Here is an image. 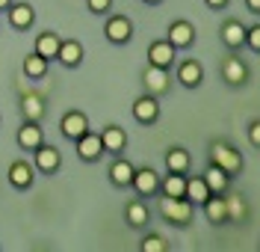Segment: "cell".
Listing matches in <instances>:
<instances>
[{"label":"cell","mask_w":260,"mask_h":252,"mask_svg":"<svg viewBox=\"0 0 260 252\" xmlns=\"http://www.w3.org/2000/svg\"><path fill=\"white\" fill-rule=\"evenodd\" d=\"M160 214L175 229H189L195 222V205L186 196H160Z\"/></svg>","instance_id":"obj_1"},{"label":"cell","mask_w":260,"mask_h":252,"mask_svg":"<svg viewBox=\"0 0 260 252\" xmlns=\"http://www.w3.org/2000/svg\"><path fill=\"white\" fill-rule=\"evenodd\" d=\"M207 157H210V166H219L222 172H228L231 178H237L245 169V160H243V154H240V149H234L225 139H213Z\"/></svg>","instance_id":"obj_2"},{"label":"cell","mask_w":260,"mask_h":252,"mask_svg":"<svg viewBox=\"0 0 260 252\" xmlns=\"http://www.w3.org/2000/svg\"><path fill=\"white\" fill-rule=\"evenodd\" d=\"M32 166H36V172H42V175H56L62 169V151L56 149V146L42 143L39 149H32Z\"/></svg>","instance_id":"obj_3"},{"label":"cell","mask_w":260,"mask_h":252,"mask_svg":"<svg viewBox=\"0 0 260 252\" xmlns=\"http://www.w3.org/2000/svg\"><path fill=\"white\" fill-rule=\"evenodd\" d=\"M248 77H251V71H248V66H245L237 53H228L225 60H222V80H225L231 89L245 86L248 83Z\"/></svg>","instance_id":"obj_4"},{"label":"cell","mask_w":260,"mask_h":252,"mask_svg":"<svg viewBox=\"0 0 260 252\" xmlns=\"http://www.w3.org/2000/svg\"><path fill=\"white\" fill-rule=\"evenodd\" d=\"M130 113H133V119H136L139 125L151 128V125L160 119V98H157V95H151V92H145V95H139V98L133 101Z\"/></svg>","instance_id":"obj_5"},{"label":"cell","mask_w":260,"mask_h":252,"mask_svg":"<svg viewBox=\"0 0 260 252\" xmlns=\"http://www.w3.org/2000/svg\"><path fill=\"white\" fill-rule=\"evenodd\" d=\"M104 36L110 45H127L133 39V21L127 15H110L104 24Z\"/></svg>","instance_id":"obj_6"},{"label":"cell","mask_w":260,"mask_h":252,"mask_svg":"<svg viewBox=\"0 0 260 252\" xmlns=\"http://www.w3.org/2000/svg\"><path fill=\"white\" fill-rule=\"evenodd\" d=\"M166 42H169L175 50L192 48V45H195V27H192V21H183V18L172 21V24H169V33H166Z\"/></svg>","instance_id":"obj_7"},{"label":"cell","mask_w":260,"mask_h":252,"mask_svg":"<svg viewBox=\"0 0 260 252\" xmlns=\"http://www.w3.org/2000/svg\"><path fill=\"white\" fill-rule=\"evenodd\" d=\"M130 187L136 190V196H157L160 193V172L151 166H142V169H133V181Z\"/></svg>","instance_id":"obj_8"},{"label":"cell","mask_w":260,"mask_h":252,"mask_svg":"<svg viewBox=\"0 0 260 252\" xmlns=\"http://www.w3.org/2000/svg\"><path fill=\"white\" fill-rule=\"evenodd\" d=\"M92 125H89V116L83 113V110H68V113H62V119H59V131H62L65 139H80L86 131H89Z\"/></svg>","instance_id":"obj_9"},{"label":"cell","mask_w":260,"mask_h":252,"mask_svg":"<svg viewBox=\"0 0 260 252\" xmlns=\"http://www.w3.org/2000/svg\"><path fill=\"white\" fill-rule=\"evenodd\" d=\"M6 21H9V27L18 30V33H27L32 24H36V9H32L30 3H9V9H6Z\"/></svg>","instance_id":"obj_10"},{"label":"cell","mask_w":260,"mask_h":252,"mask_svg":"<svg viewBox=\"0 0 260 252\" xmlns=\"http://www.w3.org/2000/svg\"><path fill=\"white\" fill-rule=\"evenodd\" d=\"M74 146H77V157L86 160V163H98V160L104 157V143H101V134H95L92 128H89L80 139H74Z\"/></svg>","instance_id":"obj_11"},{"label":"cell","mask_w":260,"mask_h":252,"mask_svg":"<svg viewBox=\"0 0 260 252\" xmlns=\"http://www.w3.org/2000/svg\"><path fill=\"white\" fill-rule=\"evenodd\" d=\"M18 110H21V119L24 122H42L45 119V110H48L45 95L42 92H24L21 101H18Z\"/></svg>","instance_id":"obj_12"},{"label":"cell","mask_w":260,"mask_h":252,"mask_svg":"<svg viewBox=\"0 0 260 252\" xmlns=\"http://www.w3.org/2000/svg\"><path fill=\"white\" fill-rule=\"evenodd\" d=\"M6 178H9V184L15 187V190H30L32 181H36V166H32L30 160H12L9 163V172H6Z\"/></svg>","instance_id":"obj_13"},{"label":"cell","mask_w":260,"mask_h":252,"mask_svg":"<svg viewBox=\"0 0 260 252\" xmlns=\"http://www.w3.org/2000/svg\"><path fill=\"white\" fill-rule=\"evenodd\" d=\"M142 83H145V92L151 95H166L172 89V77H169V68H160V66H148L145 74H142Z\"/></svg>","instance_id":"obj_14"},{"label":"cell","mask_w":260,"mask_h":252,"mask_svg":"<svg viewBox=\"0 0 260 252\" xmlns=\"http://www.w3.org/2000/svg\"><path fill=\"white\" fill-rule=\"evenodd\" d=\"M175 60H178V50L172 48L166 39H157V42L148 45V66H160V68H169L172 71Z\"/></svg>","instance_id":"obj_15"},{"label":"cell","mask_w":260,"mask_h":252,"mask_svg":"<svg viewBox=\"0 0 260 252\" xmlns=\"http://www.w3.org/2000/svg\"><path fill=\"white\" fill-rule=\"evenodd\" d=\"M175 77H178V83L183 89H198L204 83V66L198 60H183L178 66V71H175Z\"/></svg>","instance_id":"obj_16"},{"label":"cell","mask_w":260,"mask_h":252,"mask_svg":"<svg viewBox=\"0 0 260 252\" xmlns=\"http://www.w3.org/2000/svg\"><path fill=\"white\" fill-rule=\"evenodd\" d=\"M101 143H104V154H121L127 146V131L121 125H104L101 128Z\"/></svg>","instance_id":"obj_17"},{"label":"cell","mask_w":260,"mask_h":252,"mask_svg":"<svg viewBox=\"0 0 260 252\" xmlns=\"http://www.w3.org/2000/svg\"><path fill=\"white\" fill-rule=\"evenodd\" d=\"M204 208V217L210 226H228L231 219H228V205H225V193H210L207 202L201 205Z\"/></svg>","instance_id":"obj_18"},{"label":"cell","mask_w":260,"mask_h":252,"mask_svg":"<svg viewBox=\"0 0 260 252\" xmlns=\"http://www.w3.org/2000/svg\"><path fill=\"white\" fill-rule=\"evenodd\" d=\"M15 139H18V149L32 151V149H39V146L45 143V131H42L39 122H24V125L18 128Z\"/></svg>","instance_id":"obj_19"},{"label":"cell","mask_w":260,"mask_h":252,"mask_svg":"<svg viewBox=\"0 0 260 252\" xmlns=\"http://www.w3.org/2000/svg\"><path fill=\"white\" fill-rule=\"evenodd\" d=\"M56 63L65 68H77L83 63V45L77 39H62L59 50H56Z\"/></svg>","instance_id":"obj_20"},{"label":"cell","mask_w":260,"mask_h":252,"mask_svg":"<svg viewBox=\"0 0 260 252\" xmlns=\"http://www.w3.org/2000/svg\"><path fill=\"white\" fill-rule=\"evenodd\" d=\"M222 42L228 50H240L245 45V24L240 18H228L222 24Z\"/></svg>","instance_id":"obj_21"},{"label":"cell","mask_w":260,"mask_h":252,"mask_svg":"<svg viewBox=\"0 0 260 252\" xmlns=\"http://www.w3.org/2000/svg\"><path fill=\"white\" fill-rule=\"evenodd\" d=\"M133 163L130 160H124L121 154H113V163H110V181H113V187H121V190H127L130 181H133Z\"/></svg>","instance_id":"obj_22"},{"label":"cell","mask_w":260,"mask_h":252,"mask_svg":"<svg viewBox=\"0 0 260 252\" xmlns=\"http://www.w3.org/2000/svg\"><path fill=\"white\" fill-rule=\"evenodd\" d=\"M124 219H127L130 229H145L151 222V211H148L145 199H130L127 208H124Z\"/></svg>","instance_id":"obj_23"},{"label":"cell","mask_w":260,"mask_h":252,"mask_svg":"<svg viewBox=\"0 0 260 252\" xmlns=\"http://www.w3.org/2000/svg\"><path fill=\"white\" fill-rule=\"evenodd\" d=\"M59 42H62V36L56 33V30H45V33L36 36V53L39 57H45V60H56V50H59Z\"/></svg>","instance_id":"obj_24"},{"label":"cell","mask_w":260,"mask_h":252,"mask_svg":"<svg viewBox=\"0 0 260 252\" xmlns=\"http://www.w3.org/2000/svg\"><path fill=\"white\" fill-rule=\"evenodd\" d=\"M166 169L169 172H189V166H192V154L183 149V146H172V149L166 151Z\"/></svg>","instance_id":"obj_25"},{"label":"cell","mask_w":260,"mask_h":252,"mask_svg":"<svg viewBox=\"0 0 260 252\" xmlns=\"http://www.w3.org/2000/svg\"><path fill=\"white\" fill-rule=\"evenodd\" d=\"M225 205H228V219L231 222H245V219L251 217V208H248V202H245L243 193L225 196Z\"/></svg>","instance_id":"obj_26"},{"label":"cell","mask_w":260,"mask_h":252,"mask_svg":"<svg viewBox=\"0 0 260 252\" xmlns=\"http://www.w3.org/2000/svg\"><path fill=\"white\" fill-rule=\"evenodd\" d=\"M183 196L192 202L195 208H201V205L207 202V196H210V190H207V184H204L201 175H186V190H183Z\"/></svg>","instance_id":"obj_27"},{"label":"cell","mask_w":260,"mask_h":252,"mask_svg":"<svg viewBox=\"0 0 260 252\" xmlns=\"http://www.w3.org/2000/svg\"><path fill=\"white\" fill-rule=\"evenodd\" d=\"M48 60L45 57H39L36 50L32 53H27L24 57V63H21V68H24V77H30V80H42V77H48Z\"/></svg>","instance_id":"obj_28"},{"label":"cell","mask_w":260,"mask_h":252,"mask_svg":"<svg viewBox=\"0 0 260 252\" xmlns=\"http://www.w3.org/2000/svg\"><path fill=\"white\" fill-rule=\"evenodd\" d=\"M201 178H204V184H207L210 193H228V190H231V175L222 172L219 166H207V172H204Z\"/></svg>","instance_id":"obj_29"},{"label":"cell","mask_w":260,"mask_h":252,"mask_svg":"<svg viewBox=\"0 0 260 252\" xmlns=\"http://www.w3.org/2000/svg\"><path fill=\"white\" fill-rule=\"evenodd\" d=\"M183 190H186V172H169L166 178H160L162 196H183Z\"/></svg>","instance_id":"obj_30"},{"label":"cell","mask_w":260,"mask_h":252,"mask_svg":"<svg viewBox=\"0 0 260 252\" xmlns=\"http://www.w3.org/2000/svg\"><path fill=\"white\" fill-rule=\"evenodd\" d=\"M139 249L142 252H169V240L157 232H148L142 240H139Z\"/></svg>","instance_id":"obj_31"},{"label":"cell","mask_w":260,"mask_h":252,"mask_svg":"<svg viewBox=\"0 0 260 252\" xmlns=\"http://www.w3.org/2000/svg\"><path fill=\"white\" fill-rule=\"evenodd\" d=\"M245 45L254 50V53L260 50V21L257 24H251V27H245Z\"/></svg>","instance_id":"obj_32"},{"label":"cell","mask_w":260,"mask_h":252,"mask_svg":"<svg viewBox=\"0 0 260 252\" xmlns=\"http://www.w3.org/2000/svg\"><path fill=\"white\" fill-rule=\"evenodd\" d=\"M86 9L92 15H107L113 9V0H86Z\"/></svg>","instance_id":"obj_33"},{"label":"cell","mask_w":260,"mask_h":252,"mask_svg":"<svg viewBox=\"0 0 260 252\" xmlns=\"http://www.w3.org/2000/svg\"><path fill=\"white\" fill-rule=\"evenodd\" d=\"M248 139H251V146H254V149L260 146V122H257V119L248 125Z\"/></svg>","instance_id":"obj_34"},{"label":"cell","mask_w":260,"mask_h":252,"mask_svg":"<svg viewBox=\"0 0 260 252\" xmlns=\"http://www.w3.org/2000/svg\"><path fill=\"white\" fill-rule=\"evenodd\" d=\"M204 3L210 6L213 12H222V9H228V3H231V0H204Z\"/></svg>","instance_id":"obj_35"},{"label":"cell","mask_w":260,"mask_h":252,"mask_svg":"<svg viewBox=\"0 0 260 252\" xmlns=\"http://www.w3.org/2000/svg\"><path fill=\"white\" fill-rule=\"evenodd\" d=\"M245 6H248L251 15H260V0H245Z\"/></svg>","instance_id":"obj_36"},{"label":"cell","mask_w":260,"mask_h":252,"mask_svg":"<svg viewBox=\"0 0 260 252\" xmlns=\"http://www.w3.org/2000/svg\"><path fill=\"white\" fill-rule=\"evenodd\" d=\"M9 3H12V0H0V12H6V9H9Z\"/></svg>","instance_id":"obj_37"},{"label":"cell","mask_w":260,"mask_h":252,"mask_svg":"<svg viewBox=\"0 0 260 252\" xmlns=\"http://www.w3.org/2000/svg\"><path fill=\"white\" fill-rule=\"evenodd\" d=\"M142 3H145V6H157V3H160V0H142Z\"/></svg>","instance_id":"obj_38"}]
</instances>
